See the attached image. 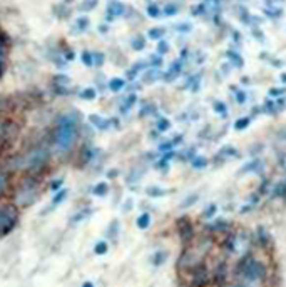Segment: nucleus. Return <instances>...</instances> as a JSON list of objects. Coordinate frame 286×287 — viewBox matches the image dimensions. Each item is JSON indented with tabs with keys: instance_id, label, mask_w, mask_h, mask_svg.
I'll return each mask as SVG.
<instances>
[{
	"instance_id": "obj_1",
	"label": "nucleus",
	"mask_w": 286,
	"mask_h": 287,
	"mask_svg": "<svg viewBox=\"0 0 286 287\" xmlns=\"http://www.w3.org/2000/svg\"><path fill=\"white\" fill-rule=\"evenodd\" d=\"M77 137V127H75L74 117H64L59 124L56 134V145L61 150H69Z\"/></svg>"
},
{
	"instance_id": "obj_2",
	"label": "nucleus",
	"mask_w": 286,
	"mask_h": 287,
	"mask_svg": "<svg viewBox=\"0 0 286 287\" xmlns=\"http://www.w3.org/2000/svg\"><path fill=\"white\" fill-rule=\"evenodd\" d=\"M17 219H19V214L14 205H5L0 209V237L10 234L17 224Z\"/></svg>"
},
{
	"instance_id": "obj_3",
	"label": "nucleus",
	"mask_w": 286,
	"mask_h": 287,
	"mask_svg": "<svg viewBox=\"0 0 286 287\" xmlns=\"http://www.w3.org/2000/svg\"><path fill=\"white\" fill-rule=\"evenodd\" d=\"M49 159V152L45 149H37L29 154L27 157V162H25V167L27 169H35V167H40L47 162Z\"/></svg>"
},
{
	"instance_id": "obj_4",
	"label": "nucleus",
	"mask_w": 286,
	"mask_h": 287,
	"mask_svg": "<svg viewBox=\"0 0 286 287\" xmlns=\"http://www.w3.org/2000/svg\"><path fill=\"white\" fill-rule=\"evenodd\" d=\"M245 276L246 279H251V281H258V279H263L266 276V269L261 262L258 260H251L250 264L245 267Z\"/></svg>"
},
{
	"instance_id": "obj_5",
	"label": "nucleus",
	"mask_w": 286,
	"mask_h": 287,
	"mask_svg": "<svg viewBox=\"0 0 286 287\" xmlns=\"http://www.w3.org/2000/svg\"><path fill=\"white\" fill-rule=\"evenodd\" d=\"M179 235L183 240H189L192 235V230H191V226H189L188 221H181L179 222Z\"/></svg>"
},
{
	"instance_id": "obj_6",
	"label": "nucleus",
	"mask_w": 286,
	"mask_h": 287,
	"mask_svg": "<svg viewBox=\"0 0 286 287\" xmlns=\"http://www.w3.org/2000/svg\"><path fill=\"white\" fill-rule=\"evenodd\" d=\"M89 120H91V124L92 125H95L99 130H106L109 129V122L107 120H104L102 117H99V115H89Z\"/></svg>"
},
{
	"instance_id": "obj_7",
	"label": "nucleus",
	"mask_w": 286,
	"mask_h": 287,
	"mask_svg": "<svg viewBox=\"0 0 286 287\" xmlns=\"http://www.w3.org/2000/svg\"><path fill=\"white\" fill-rule=\"evenodd\" d=\"M136 226L139 227L141 230H146L147 227L151 226V214H147V212L141 214L139 217H137V221H136Z\"/></svg>"
},
{
	"instance_id": "obj_8",
	"label": "nucleus",
	"mask_w": 286,
	"mask_h": 287,
	"mask_svg": "<svg viewBox=\"0 0 286 287\" xmlns=\"http://www.w3.org/2000/svg\"><path fill=\"white\" fill-rule=\"evenodd\" d=\"M107 192H109L107 182H99L97 185H94V189H92V194H94V196H97V197L107 196Z\"/></svg>"
},
{
	"instance_id": "obj_9",
	"label": "nucleus",
	"mask_w": 286,
	"mask_h": 287,
	"mask_svg": "<svg viewBox=\"0 0 286 287\" xmlns=\"http://www.w3.org/2000/svg\"><path fill=\"white\" fill-rule=\"evenodd\" d=\"M107 251H109L107 240H99V242L94 246V254L95 256H104V254H107Z\"/></svg>"
},
{
	"instance_id": "obj_10",
	"label": "nucleus",
	"mask_w": 286,
	"mask_h": 287,
	"mask_svg": "<svg viewBox=\"0 0 286 287\" xmlns=\"http://www.w3.org/2000/svg\"><path fill=\"white\" fill-rule=\"evenodd\" d=\"M146 194L149 197H161V196H166V191H162L161 187H147Z\"/></svg>"
},
{
	"instance_id": "obj_11",
	"label": "nucleus",
	"mask_w": 286,
	"mask_h": 287,
	"mask_svg": "<svg viewBox=\"0 0 286 287\" xmlns=\"http://www.w3.org/2000/svg\"><path fill=\"white\" fill-rule=\"evenodd\" d=\"M197 197H199V196H197V194H191V196L186 197V199L183 201V204H181L179 207H181V209H188V207H191V205L194 204V202L197 201Z\"/></svg>"
},
{
	"instance_id": "obj_12",
	"label": "nucleus",
	"mask_w": 286,
	"mask_h": 287,
	"mask_svg": "<svg viewBox=\"0 0 286 287\" xmlns=\"http://www.w3.org/2000/svg\"><path fill=\"white\" fill-rule=\"evenodd\" d=\"M206 166H208V159H204V157H194V159H192V167L203 169Z\"/></svg>"
},
{
	"instance_id": "obj_13",
	"label": "nucleus",
	"mask_w": 286,
	"mask_h": 287,
	"mask_svg": "<svg viewBox=\"0 0 286 287\" xmlns=\"http://www.w3.org/2000/svg\"><path fill=\"white\" fill-rule=\"evenodd\" d=\"M65 196H67V191H65V189H62L61 192H57L56 196H54V199H52V204H54V205H59V204H61L62 201L65 199Z\"/></svg>"
},
{
	"instance_id": "obj_14",
	"label": "nucleus",
	"mask_w": 286,
	"mask_h": 287,
	"mask_svg": "<svg viewBox=\"0 0 286 287\" xmlns=\"http://www.w3.org/2000/svg\"><path fill=\"white\" fill-rule=\"evenodd\" d=\"M117 227H119V224H117V221H112L111 227H109V230H107V237L116 239V235H117Z\"/></svg>"
},
{
	"instance_id": "obj_15",
	"label": "nucleus",
	"mask_w": 286,
	"mask_h": 287,
	"mask_svg": "<svg viewBox=\"0 0 286 287\" xmlns=\"http://www.w3.org/2000/svg\"><path fill=\"white\" fill-rule=\"evenodd\" d=\"M248 125H250V119H248V117H243V119H239L236 124H234V129L243 130V129H246Z\"/></svg>"
},
{
	"instance_id": "obj_16",
	"label": "nucleus",
	"mask_w": 286,
	"mask_h": 287,
	"mask_svg": "<svg viewBox=\"0 0 286 287\" xmlns=\"http://www.w3.org/2000/svg\"><path fill=\"white\" fill-rule=\"evenodd\" d=\"M166 259H167V254H166V252H158V254L154 256L153 262H154V265H161Z\"/></svg>"
},
{
	"instance_id": "obj_17",
	"label": "nucleus",
	"mask_w": 286,
	"mask_h": 287,
	"mask_svg": "<svg viewBox=\"0 0 286 287\" xmlns=\"http://www.w3.org/2000/svg\"><path fill=\"white\" fill-rule=\"evenodd\" d=\"M81 97H82V99H86V100L95 99V90H92V88H87V90H84V92H82Z\"/></svg>"
},
{
	"instance_id": "obj_18",
	"label": "nucleus",
	"mask_w": 286,
	"mask_h": 287,
	"mask_svg": "<svg viewBox=\"0 0 286 287\" xmlns=\"http://www.w3.org/2000/svg\"><path fill=\"white\" fill-rule=\"evenodd\" d=\"M123 87H124V82L121 79H114L111 82V88H112V90H119V88H123Z\"/></svg>"
},
{
	"instance_id": "obj_19",
	"label": "nucleus",
	"mask_w": 286,
	"mask_h": 287,
	"mask_svg": "<svg viewBox=\"0 0 286 287\" xmlns=\"http://www.w3.org/2000/svg\"><path fill=\"white\" fill-rule=\"evenodd\" d=\"M169 120H166V119H161V120H159L158 122V129L159 130H161V132H164V130H167V129H169Z\"/></svg>"
},
{
	"instance_id": "obj_20",
	"label": "nucleus",
	"mask_w": 286,
	"mask_h": 287,
	"mask_svg": "<svg viewBox=\"0 0 286 287\" xmlns=\"http://www.w3.org/2000/svg\"><path fill=\"white\" fill-rule=\"evenodd\" d=\"M214 212H216V205L211 204V205H209V209H206L204 212H203V217H206V219H208V217H213V214H214Z\"/></svg>"
},
{
	"instance_id": "obj_21",
	"label": "nucleus",
	"mask_w": 286,
	"mask_h": 287,
	"mask_svg": "<svg viewBox=\"0 0 286 287\" xmlns=\"http://www.w3.org/2000/svg\"><path fill=\"white\" fill-rule=\"evenodd\" d=\"M62 182H64V180H62V179L54 180V182L50 184V189H52V192H59V187H61V185H62Z\"/></svg>"
},
{
	"instance_id": "obj_22",
	"label": "nucleus",
	"mask_w": 286,
	"mask_h": 287,
	"mask_svg": "<svg viewBox=\"0 0 286 287\" xmlns=\"http://www.w3.org/2000/svg\"><path fill=\"white\" fill-rule=\"evenodd\" d=\"M86 214H89V210H84V212H79L77 215H75V217L72 219L74 222H77V221H82L84 217H86Z\"/></svg>"
},
{
	"instance_id": "obj_23",
	"label": "nucleus",
	"mask_w": 286,
	"mask_h": 287,
	"mask_svg": "<svg viewBox=\"0 0 286 287\" xmlns=\"http://www.w3.org/2000/svg\"><path fill=\"white\" fill-rule=\"evenodd\" d=\"M116 174H117L116 169H112V171H109V172H107V175H109V177H116Z\"/></svg>"
},
{
	"instance_id": "obj_24",
	"label": "nucleus",
	"mask_w": 286,
	"mask_h": 287,
	"mask_svg": "<svg viewBox=\"0 0 286 287\" xmlns=\"http://www.w3.org/2000/svg\"><path fill=\"white\" fill-rule=\"evenodd\" d=\"M81 287H94V284H92L91 281H86V282H84V284H82Z\"/></svg>"
},
{
	"instance_id": "obj_25",
	"label": "nucleus",
	"mask_w": 286,
	"mask_h": 287,
	"mask_svg": "<svg viewBox=\"0 0 286 287\" xmlns=\"http://www.w3.org/2000/svg\"><path fill=\"white\" fill-rule=\"evenodd\" d=\"M161 33H162V30L161 32H159V30H153V32H151V37H159V35H161Z\"/></svg>"
},
{
	"instance_id": "obj_26",
	"label": "nucleus",
	"mask_w": 286,
	"mask_h": 287,
	"mask_svg": "<svg viewBox=\"0 0 286 287\" xmlns=\"http://www.w3.org/2000/svg\"><path fill=\"white\" fill-rule=\"evenodd\" d=\"M281 79H283V80H285V82H286V75H283V77H281Z\"/></svg>"
},
{
	"instance_id": "obj_27",
	"label": "nucleus",
	"mask_w": 286,
	"mask_h": 287,
	"mask_svg": "<svg viewBox=\"0 0 286 287\" xmlns=\"http://www.w3.org/2000/svg\"><path fill=\"white\" fill-rule=\"evenodd\" d=\"M229 287H239V286H229Z\"/></svg>"
}]
</instances>
